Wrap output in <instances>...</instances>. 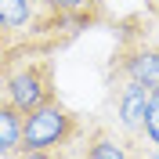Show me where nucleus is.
<instances>
[{
	"label": "nucleus",
	"mask_w": 159,
	"mask_h": 159,
	"mask_svg": "<svg viewBox=\"0 0 159 159\" xmlns=\"http://www.w3.org/2000/svg\"><path fill=\"white\" fill-rule=\"evenodd\" d=\"M76 33L80 25L51 11L43 0H0V33L7 40V58L22 54H43L61 47L65 40L58 33Z\"/></svg>",
	"instance_id": "nucleus-1"
},
{
	"label": "nucleus",
	"mask_w": 159,
	"mask_h": 159,
	"mask_svg": "<svg viewBox=\"0 0 159 159\" xmlns=\"http://www.w3.org/2000/svg\"><path fill=\"white\" fill-rule=\"evenodd\" d=\"M54 98V61L47 54H22V61L4 58V101H11L22 116Z\"/></svg>",
	"instance_id": "nucleus-2"
},
{
	"label": "nucleus",
	"mask_w": 159,
	"mask_h": 159,
	"mask_svg": "<svg viewBox=\"0 0 159 159\" xmlns=\"http://www.w3.org/2000/svg\"><path fill=\"white\" fill-rule=\"evenodd\" d=\"M80 134V116L58 98L22 116V152H54Z\"/></svg>",
	"instance_id": "nucleus-3"
},
{
	"label": "nucleus",
	"mask_w": 159,
	"mask_h": 159,
	"mask_svg": "<svg viewBox=\"0 0 159 159\" xmlns=\"http://www.w3.org/2000/svg\"><path fill=\"white\" fill-rule=\"evenodd\" d=\"M116 76H119V72H116ZM148 98H152V90H148V87H141L138 80L119 76V83H112V101H116V116H119V127H123V130L141 134Z\"/></svg>",
	"instance_id": "nucleus-4"
},
{
	"label": "nucleus",
	"mask_w": 159,
	"mask_h": 159,
	"mask_svg": "<svg viewBox=\"0 0 159 159\" xmlns=\"http://www.w3.org/2000/svg\"><path fill=\"white\" fill-rule=\"evenodd\" d=\"M112 72H119L127 80H138L148 90H159V47H145V43L123 47L116 54V61H112Z\"/></svg>",
	"instance_id": "nucleus-5"
},
{
	"label": "nucleus",
	"mask_w": 159,
	"mask_h": 159,
	"mask_svg": "<svg viewBox=\"0 0 159 159\" xmlns=\"http://www.w3.org/2000/svg\"><path fill=\"white\" fill-rule=\"evenodd\" d=\"M22 156V112L11 101H0V159Z\"/></svg>",
	"instance_id": "nucleus-6"
},
{
	"label": "nucleus",
	"mask_w": 159,
	"mask_h": 159,
	"mask_svg": "<svg viewBox=\"0 0 159 159\" xmlns=\"http://www.w3.org/2000/svg\"><path fill=\"white\" fill-rule=\"evenodd\" d=\"M83 159H130V148L109 127H94L87 134V145H83Z\"/></svg>",
	"instance_id": "nucleus-7"
},
{
	"label": "nucleus",
	"mask_w": 159,
	"mask_h": 159,
	"mask_svg": "<svg viewBox=\"0 0 159 159\" xmlns=\"http://www.w3.org/2000/svg\"><path fill=\"white\" fill-rule=\"evenodd\" d=\"M51 11H58L61 18L76 22L80 29H87L90 22H98L101 15H105V4L101 0H43Z\"/></svg>",
	"instance_id": "nucleus-8"
},
{
	"label": "nucleus",
	"mask_w": 159,
	"mask_h": 159,
	"mask_svg": "<svg viewBox=\"0 0 159 159\" xmlns=\"http://www.w3.org/2000/svg\"><path fill=\"white\" fill-rule=\"evenodd\" d=\"M141 134L148 138V145H156V148H159V90H152V98H148V109H145Z\"/></svg>",
	"instance_id": "nucleus-9"
},
{
	"label": "nucleus",
	"mask_w": 159,
	"mask_h": 159,
	"mask_svg": "<svg viewBox=\"0 0 159 159\" xmlns=\"http://www.w3.org/2000/svg\"><path fill=\"white\" fill-rule=\"evenodd\" d=\"M127 148H130V159H159L156 145H130V141H127Z\"/></svg>",
	"instance_id": "nucleus-10"
},
{
	"label": "nucleus",
	"mask_w": 159,
	"mask_h": 159,
	"mask_svg": "<svg viewBox=\"0 0 159 159\" xmlns=\"http://www.w3.org/2000/svg\"><path fill=\"white\" fill-rule=\"evenodd\" d=\"M18 159H51V152H22Z\"/></svg>",
	"instance_id": "nucleus-11"
},
{
	"label": "nucleus",
	"mask_w": 159,
	"mask_h": 159,
	"mask_svg": "<svg viewBox=\"0 0 159 159\" xmlns=\"http://www.w3.org/2000/svg\"><path fill=\"white\" fill-rule=\"evenodd\" d=\"M7 58V40H4V33H0V61Z\"/></svg>",
	"instance_id": "nucleus-12"
},
{
	"label": "nucleus",
	"mask_w": 159,
	"mask_h": 159,
	"mask_svg": "<svg viewBox=\"0 0 159 159\" xmlns=\"http://www.w3.org/2000/svg\"><path fill=\"white\" fill-rule=\"evenodd\" d=\"M145 4H148V11H152V15H159V0H145Z\"/></svg>",
	"instance_id": "nucleus-13"
},
{
	"label": "nucleus",
	"mask_w": 159,
	"mask_h": 159,
	"mask_svg": "<svg viewBox=\"0 0 159 159\" xmlns=\"http://www.w3.org/2000/svg\"><path fill=\"white\" fill-rule=\"evenodd\" d=\"M0 101H4V61H0Z\"/></svg>",
	"instance_id": "nucleus-14"
}]
</instances>
